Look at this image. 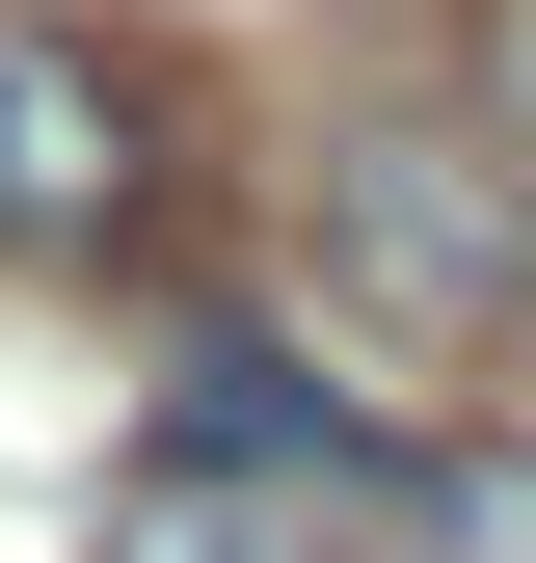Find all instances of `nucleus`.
<instances>
[{"label": "nucleus", "mask_w": 536, "mask_h": 563, "mask_svg": "<svg viewBox=\"0 0 536 563\" xmlns=\"http://www.w3.org/2000/svg\"><path fill=\"white\" fill-rule=\"evenodd\" d=\"M295 242L322 296H349L376 376H510L536 349V134L483 162V134H322L295 162Z\"/></svg>", "instance_id": "nucleus-1"}, {"label": "nucleus", "mask_w": 536, "mask_h": 563, "mask_svg": "<svg viewBox=\"0 0 536 563\" xmlns=\"http://www.w3.org/2000/svg\"><path fill=\"white\" fill-rule=\"evenodd\" d=\"M161 216H188V54L0 0V268H134Z\"/></svg>", "instance_id": "nucleus-2"}, {"label": "nucleus", "mask_w": 536, "mask_h": 563, "mask_svg": "<svg viewBox=\"0 0 536 563\" xmlns=\"http://www.w3.org/2000/svg\"><path fill=\"white\" fill-rule=\"evenodd\" d=\"M81 563H429V483L402 456H268V430H161Z\"/></svg>", "instance_id": "nucleus-3"}, {"label": "nucleus", "mask_w": 536, "mask_h": 563, "mask_svg": "<svg viewBox=\"0 0 536 563\" xmlns=\"http://www.w3.org/2000/svg\"><path fill=\"white\" fill-rule=\"evenodd\" d=\"M483 108H510V134H536V0H483Z\"/></svg>", "instance_id": "nucleus-4"}]
</instances>
